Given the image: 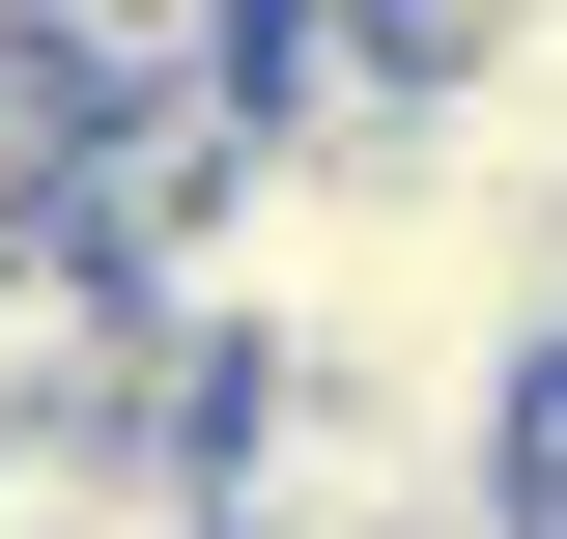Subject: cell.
I'll use <instances>...</instances> for the list:
<instances>
[{
	"mask_svg": "<svg viewBox=\"0 0 567 539\" xmlns=\"http://www.w3.org/2000/svg\"><path fill=\"white\" fill-rule=\"evenodd\" d=\"M369 29H398V58H483V29H511V0H369Z\"/></svg>",
	"mask_w": 567,
	"mask_h": 539,
	"instance_id": "2",
	"label": "cell"
},
{
	"mask_svg": "<svg viewBox=\"0 0 567 539\" xmlns=\"http://www.w3.org/2000/svg\"><path fill=\"white\" fill-rule=\"evenodd\" d=\"M142 369H171V340H142V284L85 256V227H29V256H0V455H29V426H85V398H142Z\"/></svg>",
	"mask_w": 567,
	"mask_h": 539,
	"instance_id": "1",
	"label": "cell"
}]
</instances>
